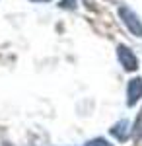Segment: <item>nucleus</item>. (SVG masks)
Wrapping results in <instances>:
<instances>
[{
  "label": "nucleus",
  "instance_id": "f257e3e1",
  "mask_svg": "<svg viewBox=\"0 0 142 146\" xmlns=\"http://www.w3.org/2000/svg\"><path fill=\"white\" fill-rule=\"evenodd\" d=\"M119 16H121V20H123V23L127 25V29H129L134 37H142V22H140V18H138L129 6H121L119 8Z\"/></svg>",
  "mask_w": 142,
  "mask_h": 146
},
{
  "label": "nucleus",
  "instance_id": "f03ea898",
  "mask_svg": "<svg viewBox=\"0 0 142 146\" xmlns=\"http://www.w3.org/2000/svg\"><path fill=\"white\" fill-rule=\"evenodd\" d=\"M117 56H119V60H121V64H123V68H125V70L134 72V70L138 68V60H136L134 53H132L129 47L119 45V47H117Z\"/></svg>",
  "mask_w": 142,
  "mask_h": 146
},
{
  "label": "nucleus",
  "instance_id": "7ed1b4c3",
  "mask_svg": "<svg viewBox=\"0 0 142 146\" xmlns=\"http://www.w3.org/2000/svg\"><path fill=\"white\" fill-rule=\"evenodd\" d=\"M127 103L129 105H136L138 103V100L142 98V78H132L131 82H129V86H127Z\"/></svg>",
  "mask_w": 142,
  "mask_h": 146
},
{
  "label": "nucleus",
  "instance_id": "20e7f679",
  "mask_svg": "<svg viewBox=\"0 0 142 146\" xmlns=\"http://www.w3.org/2000/svg\"><path fill=\"white\" fill-rule=\"evenodd\" d=\"M129 129H131L129 121H125V119H123V121H119V123H115L113 127H111V129H109V133H111L113 136H115L117 140L125 142V140L129 138V135H131V131H129Z\"/></svg>",
  "mask_w": 142,
  "mask_h": 146
},
{
  "label": "nucleus",
  "instance_id": "39448f33",
  "mask_svg": "<svg viewBox=\"0 0 142 146\" xmlns=\"http://www.w3.org/2000/svg\"><path fill=\"white\" fill-rule=\"evenodd\" d=\"M86 146H113V144H111V142H107L105 138H94V140L86 142Z\"/></svg>",
  "mask_w": 142,
  "mask_h": 146
},
{
  "label": "nucleus",
  "instance_id": "423d86ee",
  "mask_svg": "<svg viewBox=\"0 0 142 146\" xmlns=\"http://www.w3.org/2000/svg\"><path fill=\"white\" fill-rule=\"evenodd\" d=\"M33 2H47V0H33Z\"/></svg>",
  "mask_w": 142,
  "mask_h": 146
}]
</instances>
